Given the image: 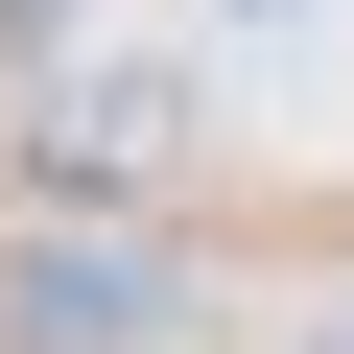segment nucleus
Returning <instances> with one entry per match:
<instances>
[{
    "instance_id": "f257e3e1",
    "label": "nucleus",
    "mask_w": 354,
    "mask_h": 354,
    "mask_svg": "<svg viewBox=\"0 0 354 354\" xmlns=\"http://www.w3.org/2000/svg\"><path fill=\"white\" fill-rule=\"evenodd\" d=\"M189 260L165 236H0V354H165Z\"/></svg>"
},
{
    "instance_id": "f03ea898",
    "label": "nucleus",
    "mask_w": 354,
    "mask_h": 354,
    "mask_svg": "<svg viewBox=\"0 0 354 354\" xmlns=\"http://www.w3.org/2000/svg\"><path fill=\"white\" fill-rule=\"evenodd\" d=\"M165 165H189V71H142V48H71L48 95H24V189H165Z\"/></svg>"
},
{
    "instance_id": "7ed1b4c3",
    "label": "nucleus",
    "mask_w": 354,
    "mask_h": 354,
    "mask_svg": "<svg viewBox=\"0 0 354 354\" xmlns=\"http://www.w3.org/2000/svg\"><path fill=\"white\" fill-rule=\"evenodd\" d=\"M48 48H71V0H0V71H48Z\"/></svg>"
},
{
    "instance_id": "20e7f679",
    "label": "nucleus",
    "mask_w": 354,
    "mask_h": 354,
    "mask_svg": "<svg viewBox=\"0 0 354 354\" xmlns=\"http://www.w3.org/2000/svg\"><path fill=\"white\" fill-rule=\"evenodd\" d=\"M283 354H354V330H283Z\"/></svg>"
}]
</instances>
